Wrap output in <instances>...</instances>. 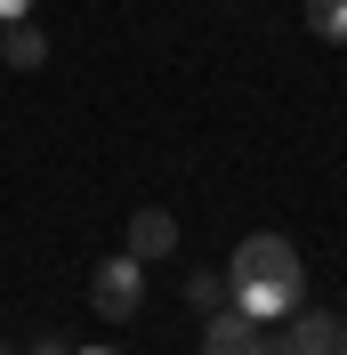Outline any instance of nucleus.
<instances>
[{"label": "nucleus", "mask_w": 347, "mask_h": 355, "mask_svg": "<svg viewBox=\"0 0 347 355\" xmlns=\"http://www.w3.org/2000/svg\"><path fill=\"white\" fill-rule=\"evenodd\" d=\"M137 299H146V259H130V250H113V259L89 266V307L105 315V323H130Z\"/></svg>", "instance_id": "nucleus-1"}, {"label": "nucleus", "mask_w": 347, "mask_h": 355, "mask_svg": "<svg viewBox=\"0 0 347 355\" xmlns=\"http://www.w3.org/2000/svg\"><path fill=\"white\" fill-rule=\"evenodd\" d=\"M226 283H291V291H307V275H299V250L282 234H242L235 259H226Z\"/></svg>", "instance_id": "nucleus-2"}, {"label": "nucleus", "mask_w": 347, "mask_h": 355, "mask_svg": "<svg viewBox=\"0 0 347 355\" xmlns=\"http://www.w3.org/2000/svg\"><path fill=\"white\" fill-rule=\"evenodd\" d=\"M339 315H323V307H291L282 315V355H339Z\"/></svg>", "instance_id": "nucleus-3"}, {"label": "nucleus", "mask_w": 347, "mask_h": 355, "mask_svg": "<svg viewBox=\"0 0 347 355\" xmlns=\"http://www.w3.org/2000/svg\"><path fill=\"white\" fill-rule=\"evenodd\" d=\"M121 250H130V259H146V266H153V259H170V250H178V218H170V210H137Z\"/></svg>", "instance_id": "nucleus-4"}, {"label": "nucleus", "mask_w": 347, "mask_h": 355, "mask_svg": "<svg viewBox=\"0 0 347 355\" xmlns=\"http://www.w3.org/2000/svg\"><path fill=\"white\" fill-rule=\"evenodd\" d=\"M251 339H259V323L226 299V307L210 315V331H202V355H251Z\"/></svg>", "instance_id": "nucleus-5"}, {"label": "nucleus", "mask_w": 347, "mask_h": 355, "mask_svg": "<svg viewBox=\"0 0 347 355\" xmlns=\"http://www.w3.org/2000/svg\"><path fill=\"white\" fill-rule=\"evenodd\" d=\"M235 307L251 315V323H282V315L299 307V291L291 283H235Z\"/></svg>", "instance_id": "nucleus-6"}, {"label": "nucleus", "mask_w": 347, "mask_h": 355, "mask_svg": "<svg viewBox=\"0 0 347 355\" xmlns=\"http://www.w3.org/2000/svg\"><path fill=\"white\" fill-rule=\"evenodd\" d=\"M0 57H8L17 73H41V65H49V41H41V24H33V17H17L8 33H0Z\"/></svg>", "instance_id": "nucleus-7"}, {"label": "nucleus", "mask_w": 347, "mask_h": 355, "mask_svg": "<svg viewBox=\"0 0 347 355\" xmlns=\"http://www.w3.org/2000/svg\"><path fill=\"white\" fill-rule=\"evenodd\" d=\"M307 24L315 41H347V0H307Z\"/></svg>", "instance_id": "nucleus-8"}, {"label": "nucleus", "mask_w": 347, "mask_h": 355, "mask_svg": "<svg viewBox=\"0 0 347 355\" xmlns=\"http://www.w3.org/2000/svg\"><path fill=\"white\" fill-rule=\"evenodd\" d=\"M186 299H194L202 315H218L226 299H235V283H226V275H194V283H186Z\"/></svg>", "instance_id": "nucleus-9"}, {"label": "nucleus", "mask_w": 347, "mask_h": 355, "mask_svg": "<svg viewBox=\"0 0 347 355\" xmlns=\"http://www.w3.org/2000/svg\"><path fill=\"white\" fill-rule=\"evenodd\" d=\"M251 355H282V331H275V323H259V339H251Z\"/></svg>", "instance_id": "nucleus-10"}, {"label": "nucleus", "mask_w": 347, "mask_h": 355, "mask_svg": "<svg viewBox=\"0 0 347 355\" xmlns=\"http://www.w3.org/2000/svg\"><path fill=\"white\" fill-rule=\"evenodd\" d=\"M17 17H33V0H0V24H17Z\"/></svg>", "instance_id": "nucleus-11"}, {"label": "nucleus", "mask_w": 347, "mask_h": 355, "mask_svg": "<svg viewBox=\"0 0 347 355\" xmlns=\"http://www.w3.org/2000/svg\"><path fill=\"white\" fill-rule=\"evenodd\" d=\"M33 355H73V347H65V339H33Z\"/></svg>", "instance_id": "nucleus-12"}, {"label": "nucleus", "mask_w": 347, "mask_h": 355, "mask_svg": "<svg viewBox=\"0 0 347 355\" xmlns=\"http://www.w3.org/2000/svg\"><path fill=\"white\" fill-rule=\"evenodd\" d=\"M339 355H347V331H339Z\"/></svg>", "instance_id": "nucleus-13"}, {"label": "nucleus", "mask_w": 347, "mask_h": 355, "mask_svg": "<svg viewBox=\"0 0 347 355\" xmlns=\"http://www.w3.org/2000/svg\"><path fill=\"white\" fill-rule=\"evenodd\" d=\"M0 355H8V347H0Z\"/></svg>", "instance_id": "nucleus-14"}]
</instances>
